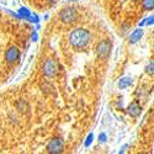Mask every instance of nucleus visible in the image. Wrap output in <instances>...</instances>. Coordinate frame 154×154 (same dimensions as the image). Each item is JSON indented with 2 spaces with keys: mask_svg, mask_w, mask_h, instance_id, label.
I'll list each match as a JSON object with an SVG mask.
<instances>
[{
  "mask_svg": "<svg viewBox=\"0 0 154 154\" xmlns=\"http://www.w3.org/2000/svg\"><path fill=\"white\" fill-rule=\"evenodd\" d=\"M90 41V33L85 29H75L74 31H72L70 36H69V42L72 45V47L76 51H80L83 48H85Z\"/></svg>",
  "mask_w": 154,
  "mask_h": 154,
  "instance_id": "f257e3e1",
  "label": "nucleus"
},
{
  "mask_svg": "<svg viewBox=\"0 0 154 154\" xmlns=\"http://www.w3.org/2000/svg\"><path fill=\"white\" fill-rule=\"evenodd\" d=\"M59 17L64 23H73L78 19V12H76L75 8L67 6L59 12Z\"/></svg>",
  "mask_w": 154,
  "mask_h": 154,
  "instance_id": "f03ea898",
  "label": "nucleus"
},
{
  "mask_svg": "<svg viewBox=\"0 0 154 154\" xmlns=\"http://www.w3.org/2000/svg\"><path fill=\"white\" fill-rule=\"evenodd\" d=\"M58 72V64L56 63V60L53 59H47L43 66H42V73L48 76V78H52V76H54Z\"/></svg>",
  "mask_w": 154,
  "mask_h": 154,
  "instance_id": "7ed1b4c3",
  "label": "nucleus"
},
{
  "mask_svg": "<svg viewBox=\"0 0 154 154\" xmlns=\"http://www.w3.org/2000/svg\"><path fill=\"white\" fill-rule=\"evenodd\" d=\"M64 149V140L59 137H56L53 139H51V142L47 146V152L52 154H58L62 153Z\"/></svg>",
  "mask_w": 154,
  "mask_h": 154,
  "instance_id": "20e7f679",
  "label": "nucleus"
},
{
  "mask_svg": "<svg viewBox=\"0 0 154 154\" xmlns=\"http://www.w3.org/2000/svg\"><path fill=\"white\" fill-rule=\"evenodd\" d=\"M96 53L100 58H104V59L107 58L111 53V42L107 41V40L100 42L96 47Z\"/></svg>",
  "mask_w": 154,
  "mask_h": 154,
  "instance_id": "39448f33",
  "label": "nucleus"
},
{
  "mask_svg": "<svg viewBox=\"0 0 154 154\" xmlns=\"http://www.w3.org/2000/svg\"><path fill=\"white\" fill-rule=\"evenodd\" d=\"M20 58V51L17 47L15 46H11L6 49L5 52V60L9 63V64H15Z\"/></svg>",
  "mask_w": 154,
  "mask_h": 154,
  "instance_id": "423d86ee",
  "label": "nucleus"
},
{
  "mask_svg": "<svg viewBox=\"0 0 154 154\" xmlns=\"http://www.w3.org/2000/svg\"><path fill=\"white\" fill-rule=\"evenodd\" d=\"M127 113L130 115V116H132V117H138L139 115L142 113V107H140V105L137 104L136 101H133V102L130 104V106H128Z\"/></svg>",
  "mask_w": 154,
  "mask_h": 154,
  "instance_id": "0eeeda50",
  "label": "nucleus"
},
{
  "mask_svg": "<svg viewBox=\"0 0 154 154\" xmlns=\"http://www.w3.org/2000/svg\"><path fill=\"white\" fill-rule=\"evenodd\" d=\"M143 30L142 29H137V30H134L131 35H130V43H132V45H134V43H137L140 38H142V36H143Z\"/></svg>",
  "mask_w": 154,
  "mask_h": 154,
  "instance_id": "6e6552de",
  "label": "nucleus"
},
{
  "mask_svg": "<svg viewBox=\"0 0 154 154\" xmlns=\"http://www.w3.org/2000/svg\"><path fill=\"white\" fill-rule=\"evenodd\" d=\"M132 85V79L130 78V76H123V78L120 79L119 82V88L120 89H126L128 86H131Z\"/></svg>",
  "mask_w": 154,
  "mask_h": 154,
  "instance_id": "1a4fd4ad",
  "label": "nucleus"
},
{
  "mask_svg": "<svg viewBox=\"0 0 154 154\" xmlns=\"http://www.w3.org/2000/svg\"><path fill=\"white\" fill-rule=\"evenodd\" d=\"M16 109H17L20 112L25 113V112H27V110H29V104H27L26 101H23V100H19V101L16 102Z\"/></svg>",
  "mask_w": 154,
  "mask_h": 154,
  "instance_id": "9d476101",
  "label": "nucleus"
},
{
  "mask_svg": "<svg viewBox=\"0 0 154 154\" xmlns=\"http://www.w3.org/2000/svg\"><path fill=\"white\" fill-rule=\"evenodd\" d=\"M17 12H19V15H17L19 17H21V19H26V20H27V19L30 17V15H31V11H29L26 8H20Z\"/></svg>",
  "mask_w": 154,
  "mask_h": 154,
  "instance_id": "9b49d317",
  "label": "nucleus"
},
{
  "mask_svg": "<svg viewBox=\"0 0 154 154\" xmlns=\"http://www.w3.org/2000/svg\"><path fill=\"white\" fill-rule=\"evenodd\" d=\"M142 4H143L144 10L147 11H152L154 9V0H143Z\"/></svg>",
  "mask_w": 154,
  "mask_h": 154,
  "instance_id": "f8f14e48",
  "label": "nucleus"
},
{
  "mask_svg": "<svg viewBox=\"0 0 154 154\" xmlns=\"http://www.w3.org/2000/svg\"><path fill=\"white\" fill-rule=\"evenodd\" d=\"M153 72H154V62L153 60H150L149 62V64L147 66V68H146V73L147 74H149L150 76L153 75Z\"/></svg>",
  "mask_w": 154,
  "mask_h": 154,
  "instance_id": "ddd939ff",
  "label": "nucleus"
},
{
  "mask_svg": "<svg viewBox=\"0 0 154 154\" xmlns=\"http://www.w3.org/2000/svg\"><path fill=\"white\" fill-rule=\"evenodd\" d=\"M153 20H154V16L153 15H150L149 17H147L144 21H142L139 23V26H143V25H153Z\"/></svg>",
  "mask_w": 154,
  "mask_h": 154,
  "instance_id": "4468645a",
  "label": "nucleus"
},
{
  "mask_svg": "<svg viewBox=\"0 0 154 154\" xmlns=\"http://www.w3.org/2000/svg\"><path fill=\"white\" fill-rule=\"evenodd\" d=\"M93 138H94V136H93V133H90V134H89L88 136V138H86V140H85V147H89V146H90L91 143H93Z\"/></svg>",
  "mask_w": 154,
  "mask_h": 154,
  "instance_id": "2eb2a0df",
  "label": "nucleus"
},
{
  "mask_svg": "<svg viewBox=\"0 0 154 154\" xmlns=\"http://www.w3.org/2000/svg\"><path fill=\"white\" fill-rule=\"evenodd\" d=\"M99 142H101V143H105L106 142V134L105 133H101L99 136Z\"/></svg>",
  "mask_w": 154,
  "mask_h": 154,
  "instance_id": "dca6fc26",
  "label": "nucleus"
},
{
  "mask_svg": "<svg viewBox=\"0 0 154 154\" xmlns=\"http://www.w3.org/2000/svg\"><path fill=\"white\" fill-rule=\"evenodd\" d=\"M37 40H38V36H37V32H36V31H33V32H32V37H31V41H32V42H36Z\"/></svg>",
  "mask_w": 154,
  "mask_h": 154,
  "instance_id": "f3484780",
  "label": "nucleus"
},
{
  "mask_svg": "<svg viewBox=\"0 0 154 154\" xmlns=\"http://www.w3.org/2000/svg\"><path fill=\"white\" fill-rule=\"evenodd\" d=\"M68 2H75V0H68Z\"/></svg>",
  "mask_w": 154,
  "mask_h": 154,
  "instance_id": "a211bd4d",
  "label": "nucleus"
},
{
  "mask_svg": "<svg viewBox=\"0 0 154 154\" xmlns=\"http://www.w3.org/2000/svg\"><path fill=\"white\" fill-rule=\"evenodd\" d=\"M134 2H137V0H134Z\"/></svg>",
  "mask_w": 154,
  "mask_h": 154,
  "instance_id": "6ab92c4d",
  "label": "nucleus"
}]
</instances>
